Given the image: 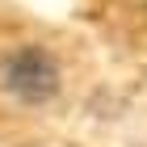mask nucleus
I'll return each mask as SVG.
<instances>
[{
    "instance_id": "nucleus-1",
    "label": "nucleus",
    "mask_w": 147,
    "mask_h": 147,
    "mask_svg": "<svg viewBox=\"0 0 147 147\" xmlns=\"http://www.w3.org/2000/svg\"><path fill=\"white\" fill-rule=\"evenodd\" d=\"M0 88L4 97L17 105H46L51 97H59L63 88V71L59 59L38 42L13 46L9 55L0 59Z\"/></svg>"
}]
</instances>
